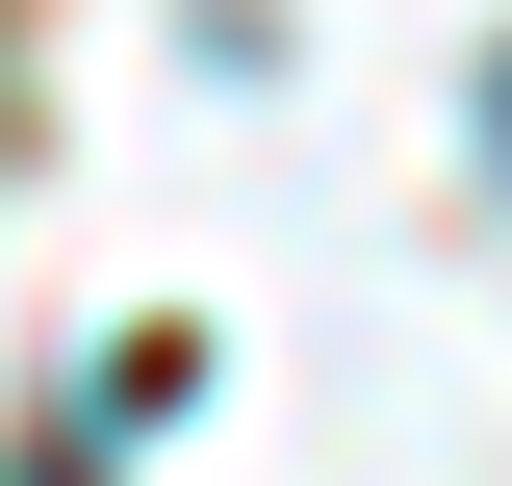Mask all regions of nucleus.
<instances>
[{
	"label": "nucleus",
	"instance_id": "obj_1",
	"mask_svg": "<svg viewBox=\"0 0 512 486\" xmlns=\"http://www.w3.org/2000/svg\"><path fill=\"white\" fill-rule=\"evenodd\" d=\"M487 128H512V77H487Z\"/></svg>",
	"mask_w": 512,
	"mask_h": 486
}]
</instances>
